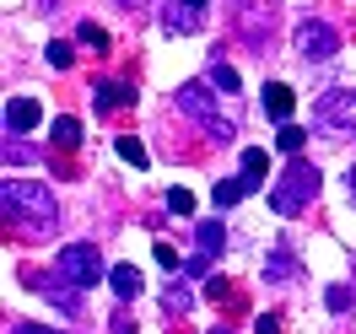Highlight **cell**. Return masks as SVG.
<instances>
[{"mask_svg":"<svg viewBox=\"0 0 356 334\" xmlns=\"http://www.w3.org/2000/svg\"><path fill=\"white\" fill-rule=\"evenodd\" d=\"M0 200H6V222L22 226L27 237H44V232H54V194H49L44 183H27V178H6V189H0Z\"/></svg>","mask_w":356,"mask_h":334,"instance_id":"obj_1","label":"cell"},{"mask_svg":"<svg viewBox=\"0 0 356 334\" xmlns=\"http://www.w3.org/2000/svg\"><path fill=\"white\" fill-rule=\"evenodd\" d=\"M178 108L189 113V119H200L216 140H232V135H238V124H232L222 113V103H216V87H211V81H184V87H178Z\"/></svg>","mask_w":356,"mask_h":334,"instance_id":"obj_2","label":"cell"},{"mask_svg":"<svg viewBox=\"0 0 356 334\" xmlns=\"http://www.w3.org/2000/svg\"><path fill=\"white\" fill-rule=\"evenodd\" d=\"M313 194H318V167L297 156L286 173L275 178V189H270V210H281V216H297L302 205H313Z\"/></svg>","mask_w":356,"mask_h":334,"instance_id":"obj_3","label":"cell"},{"mask_svg":"<svg viewBox=\"0 0 356 334\" xmlns=\"http://www.w3.org/2000/svg\"><path fill=\"white\" fill-rule=\"evenodd\" d=\"M54 269H60L65 281H76V286H97V281H108L113 265H103V253L92 243H65L54 253Z\"/></svg>","mask_w":356,"mask_h":334,"instance_id":"obj_4","label":"cell"},{"mask_svg":"<svg viewBox=\"0 0 356 334\" xmlns=\"http://www.w3.org/2000/svg\"><path fill=\"white\" fill-rule=\"evenodd\" d=\"M291 44H297V54L308 60V65H318V60H330L334 49H340V38H334L330 22H318V17H308V22H297V33H291Z\"/></svg>","mask_w":356,"mask_h":334,"instance_id":"obj_5","label":"cell"},{"mask_svg":"<svg viewBox=\"0 0 356 334\" xmlns=\"http://www.w3.org/2000/svg\"><path fill=\"white\" fill-rule=\"evenodd\" d=\"M318 119H324V124H334V130H356V92H346V87L324 92Z\"/></svg>","mask_w":356,"mask_h":334,"instance_id":"obj_6","label":"cell"},{"mask_svg":"<svg viewBox=\"0 0 356 334\" xmlns=\"http://www.w3.org/2000/svg\"><path fill=\"white\" fill-rule=\"evenodd\" d=\"M27 286L38 291V297H49L54 308H65V312H76V308H81V302H76V281H65L60 269H54V281H49V275H33V269H27Z\"/></svg>","mask_w":356,"mask_h":334,"instance_id":"obj_7","label":"cell"},{"mask_svg":"<svg viewBox=\"0 0 356 334\" xmlns=\"http://www.w3.org/2000/svg\"><path fill=\"white\" fill-rule=\"evenodd\" d=\"M38 119H44V108H38L33 97H11V103H6V135H27Z\"/></svg>","mask_w":356,"mask_h":334,"instance_id":"obj_8","label":"cell"},{"mask_svg":"<svg viewBox=\"0 0 356 334\" xmlns=\"http://www.w3.org/2000/svg\"><path fill=\"white\" fill-rule=\"evenodd\" d=\"M270 22H275V11H265V6H248V11H238V27H243V38L254 49L270 38Z\"/></svg>","mask_w":356,"mask_h":334,"instance_id":"obj_9","label":"cell"},{"mask_svg":"<svg viewBox=\"0 0 356 334\" xmlns=\"http://www.w3.org/2000/svg\"><path fill=\"white\" fill-rule=\"evenodd\" d=\"M92 103H97V113H113V108H130L135 92L119 87V81H92Z\"/></svg>","mask_w":356,"mask_h":334,"instance_id":"obj_10","label":"cell"},{"mask_svg":"<svg viewBox=\"0 0 356 334\" xmlns=\"http://www.w3.org/2000/svg\"><path fill=\"white\" fill-rule=\"evenodd\" d=\"M291 108H297V92L281 87V81H270L265 87V113L275 119V124H291Z\"/></svg>","mask_w":356,"mask_h":334,"instance_id":"obj_11","label":"cell"},{"mask_svg":"<svg viewBox=\"0 0 356 334\" xmlns=\"http://www.w3.org/2000/svg\"><path fill=\"white\" fill-rule=\"evenodd\" d=\"M265 281H275V286H291V281H297V253H291V248H270Z\"/></svg>","mask_w":356,"mask_h":334,"instance_id":"obj_12","label":"cell"},{"mask_svg":"<svg viewBox=\"0 0 356 334\" xmlns=\"http://www.w3.org/2000/svg\"><path fill=\"white\" fill-rule=\"evenodd\" d=\"M108 291L119 297V302H135V297H140V269L113 265V269H108Z\"/></svg>","mask_w":356,"mask_h":334,"instance_id":"obj_13","label":"cell"},{"mask_svg":"<svg viewBox=\"0 0 356 334\" xmlns=\"http://www.w3.org/2000/svg\"><path fill=\"white\" fill-rule=\"evenodd\" d=\"M162 27H168V33H195V27H200V6H189V0H178L173 11L162 17Z\"/></svg>","mask_w":356,"mask_h":334,"instance_id":"obj_14","label":"cell"},{"mask_svg":"<svg viewBox=\"0 0 356 334\" xmlns=\"http://www.w3.org/2000/svg\"><path fill=\"white\" fill-rule=\"evenodd\" d=\"M248 189H254V178H248V173H243V178H222L216 189H211V200H216V205L227 210V205H238V200H243Z\"/></svg>","mask_w":356,"mask_h":334,"instance_id":"obj_15","label":"cell"},{"mask_svg":"<svg viewBox=\"0 0 356 334\" xmlns=\"http://www.w3.org/2000/svg\"><path fill=\"white\" fill-rule=\"evenodd\" d=\"M211 87H216V92H227V97H232V92L243 87V76H238V70L227 65V60H211Z\"/></svg>","mask_w":356,"mask_h":334,"instance_id":"obj_16","label":"cell"},{"mask_svg":"<svg viewBox=\"0 0 356 334\" xmlns=\"http://www.w3.org/2000/svg\"><path fill=\"white\" fill-rule=\"evenodd\" d=\"M195 243H200V253H222V248H227V232L216 222H200V226H195Z\"/></svg>","mask_w":356,"mask_h":334,"instance_id":"obj_17","label":"cell"},{"mask_svg":"<svg viewBox=\"0 0 356 334\" xmlns=\"http://www.w3.org/2000/svg\"><path fill=\"white\" fill-rule=\"evenodd\" d=\"M54 146L76 151V146H81V124H76V119H54Z\"/></svg>","mask_w":356,"mask_h":334,"instance_id":"obj_18","label":"cell"},{"mask_svg":"<svg viewBox=\"0 0 356 334\" xmlns=\"http://www.w3.org/2000/svg\"><path fill=\"white\" fill-rule=\"evenodd\" d=\"M275 146H281L286 156H297L302 146H308V130H297V124H281V135H275Z\"/></svg>","mask_w":356,"mask_h":334,"instance_id":"obj_19","label":"cell"},{"mask_svg":"<svg viewBox=\"0 0 356 334\" xmlns=\"http://www.w3.org/2000/svg\"><path fill=\"white\" fill-rule=\"evenodd\" d=\"M243 173H248V178H254V183H259V178H265V173H270V156L259 151V146H248V151H243Z\"/></svg>","mask_w":356,"mask_h":334,"instance_id":"obj_20","label":"cell"},{"mask_svg":"<svg viewBox=\"0 0 356 334\" xmlns=\"http://www.w3.org/2000/svg\"><path fill=\"white\" fill-rule=\"evenodd\" d=\"M119 156H124L130 167H146V146H140L135 135H119Z\"/></svg>","mask_w":356,"mask_h":334,"instance_id":"obj_21","label":"cell"},{"mask_svg":"<svg viewBox=\"0 0 356 334\" xmlns=\"http://www.w3.org/2000/svg\"><path fill=\"white\" fill-rule=\"evenodd\" d=\"M81 44L103 54V49H108V33H103V27H97V22H81Z\"/></svg>","mask_w":356,"mask_h":334,"instance_id":"obj_22","label":"cell"},{"mask_svg":"<svg viewBox=\"0 0 356 334\" xmlns=\"http://www.w3.org/2000/svg\"><path fill=\"white\" fill-rule=\"evenodd\" d=\"M44 60H49L54 70H70V60H76V54H70V44H49V49H44Z\"/></svg>","mask_w":356,"mask_h":334,"instance_id":"obj_23","label":"cell"},{"mask_svg":"<svg viewBox=\"0 0 356 334\" xmlns=\"http://www.w3.org/2000/svg\"><path fill=\"white\" fill-rule=\"evenodd\" d=\"M168 210L189 216V210H195V194H189V189H168Z\"/></svg>","mask_w":356,"mask_h":334,"instance_id":"obj_24","label":"cell"},{"mask_svg":"<svg viewBox=\"0 0 356 334\" xmlns=\"http://www.w3.org/2000/svg\"><path fill=\"white\" fill-rule=\"evenodd\" d=\"M184 275H195V281H200V275H211V253H195V259L184 265Z\"/></svg>","mask_w":356,"mask_h":334,"instance_id":"obj_25","label":"cell"},{"mask_svg":"<svg viewBox=\"0 0 356 334\" xmlns=\"http://www.w3.org/2000/svg\"><path fill=\"white\" fill-rule=\"evenodd\" d=\"M156 265H162V269H178V253H173V243H156Z\"/></svg>","mask_w":356,"mask_h":334,"instance_id":"obj_26","label":"cell"},{"mask_svg":"<svg viewBox=\"0 0 356 334\" xmlns=\"http://www.w3.org/2000/svg\"><path fill=\"white\" fill-rule=\"evenodd\" d=\"M330 308L346 312V308H351V291H346V286H330Z\"/></svg>","mask_w":356,"mask_h":334,"instance_id":"obj_27","label":"cell"},{"mask_svg":"<svg viewBox=\"0 0 356 334\" xmlns=\"http://www.w3.org/2000/svg\"><path fill=\"white\" fill-rule=\"evenodd\" d=\"M254 329H259V334H286V324H281V318H275V312H265V318H259V324H254Z\"/></svg>","mask_w":356,"mask_h":334,"instance_id":"obj_28","label":"cell"},{"mask_svg":"<svg viewBox=\"0 0 356 334\" xmlns=\"http://www.w3.org/2000/svg\"><path fill=\"white\" fill-rule=\"evenodd\" d=\"M168 312H189V291H168Z\"/></svg>","mask_w":356,"mask_h":334,"instance_id":"obj_29","label":"cell"},{"mask_svg":"<svg viewBox=\"0 0 356 334\" xmlns=\"http://www.w3.org/2000/svg\"><path fill=\"white\" fill-rule=\"evenodd\" d=\"M113 334H135V324H130V312H119V318H113Z\"/></svg>","mask_w":356,"mask_h":334,"instance_id":"obj_30","label":"cell"},{"mask_svg":"<svg viewBox=\"0 0 356 334\" xmlns=\"http://www.w3.org/2000/svg\"><path fill=\"white\" fill-rule=\"evenodd\" d=\"M17 334H65V329H44V324H22Z\"/></svg>","mask_w":356,"mask_h":334,"instance_id":"obj_31","label":"cell"},{"mask_svg":"<svg viewBox=\"0 0 356 334\" xmlns=\"http://www.w3.org/2000/svg\"><path fill=\"white\" fill-rule=\"evenodd\" d=\"M124 6H130V11H140V6H146V0H124Z\"/></svg>","mask_w":356,"mask_h":334,"instance_id":"obj_32","label":"cell"},{"mask_svg":"<svg viewBox=\"0 0 356 334\" xmlns=\"http://www.w3.org/2000/svg\"><path fill=\"white\" fill-rule=\"evenodd\" d=\"M351 200H356V167H351Z\"/></svg>","mask_w":356,"mask_h":334,"instance_id":"obj_33","label":"cell"},{"mask_svg":"<svg viewBox=\"0 0 356 334\" xmlns=\"http://www.w3.org/2000/svg\"><path fill=\"white\" fill-rule=\"evenodd\" d=\"M211 334H232V329H211Z\"/></svg>","mask_w":356,"mask_h":334,"instance_id":"obj_34","label":"cell"},{"mask_svg":"<svg viewBox=\"0 0 356 334\" xmlns=\"http://www.w3.org/2000/svg\"><path fill=\"white\" fill-rule=\"evenodd\" d=\"M189 6H205V0H189Z\"/></svg>","mask_w":356,"mask_h":334,"instance_id":"obj_35","label":"cell"}]
</instances>
